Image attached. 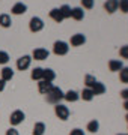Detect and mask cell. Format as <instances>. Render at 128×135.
<instances>
[{"label":"cell","mask_w":128,"mask_h":135,"mask_svg":"<svg viewBox=\"0 0 128 135\" xmlns=\"http://www.w3.org/2000/svg\"><path fill=\"white\" fill-rule=\"evenodd\" d=\"M94 0H81V8L83 9H92L94 8Z\"/></svg>","instance_id":"30"},{"label":"cell","mask_w":128,"mask_h":135,"mask_svg":"<svg viewBox=\"0 0 128 135\" xmlns=\"http://www.w3.org/2000/svg\"><path fill=\"white\" fill-rule=\"evenodd\" d=\"M104 11L107 14H115L118 11V0H106L104 2Z\"/></svg>","instance_id":"10"},{"label":"cell","mask_w":128,"mask_h":135,"mask_svg":"<svg viewBox=\"0 0 128 135\" xmlns=\"http://www.w3.org/2000/svg\"><path fill=\"white\" fill-rule=\"evenodd\" d=\"M2 80H3V81H11V80H12V78H14V69H12V68H9V66H5L3 68V69H2Z\"/></svg>","instance_id":"12"},{"label":"cell","mask_w":128,"mask_h":135,"mask_svg":"<svg viewBox=\"0 0 128 135\" xmlns=\"http://www.w3.org/2000/svg\"><path fill=\"white\" fill-rule=\"evenodd\" d=\"M30 63H32V56H21L18 60H17V69L18 71H26L30 68Z\"/></svg>","instance_id":"6"},{"label":"cell","mask_w":128,"mask_h":135,"mask_svg":"<svg viewBox=\"0 0 128 135\" xmlns=\"http://www.w3.org/2000/svg\"><path fill=\"white\" fill-rule=\"evenodd\" d=\"M69 135H84V131L80 129V128H75V129H72L69 132Z\"/></svg>","instance_id":"31"},{"label":"cell","mask_w":128,"mask_h":135,"mask_svg":"<svg viewBox=\"0 0 128 135\" xmlns=\"http://www.w3.org/2000/svg\"><path fill=\"white\" fill-rule=\"evenodd\" d=\"M29 29L32 33H38L44 29V21L39 18V17H32L29 21Z\"/></svg>","instance_id":"5"},{"label":"cell","mask_w":128,"mask_h":135,"mask_svg":"<svg viewBox=\"0 0 128 135\" xmlns=\"http://www.w3.org/2000/svg\"><path fill=\"white\" fill-rule=\"evenodd\" d=\"M54 114H56V117L59 120L65 122V120H68V117H69V108L66 105H63V104H56L54 105Z\"/></svg>","instance_id":"2"},{"label":"cell","mask_w":128,"mask_h":135,"mask_svg":"<svg viewBox=\"0 0 128 135\" xmlns=\"http://www.w3.org/2000/svg\"><path fill=\"white\" fill-rule=\"evenodd\" d=\"M98 129H99V122H98V120H90V122L88 123V126H86V131L92 132V134L98 132Z\"/></svg>","instance_id":"23"},{"label":"cell","mask_w":128,"mask_h":135,"mask_svg":"<svg viewBox=\"0 0 128 135\" xmlns=\"http://www.w3.org/2000/svg\"><path fill=\"white\" fill-rule=\"evenodd\" d=\"M118 135H125V134H118Z\"/></svg>","instance_id":"37"},{"label":"cell","mask_w":128,"mask_h":135,"mask_svg":"<svg viewBox=\"0 0 128 135\" xmlns=\"http://www.w3.org/2000/svg\"><path fill=\"white\" fill-rule=\"evenodd\" d=\"M69 51V45L65 41H56L53 44V53L56 56H66Z\"/></svg>","instance_id":"3"},{"label":"cell","mask_w":128,"mask_h":135,"mask_svg":"<svg viewBox=\"0 0 128 135\" xmlns=\"http://www.w3.org/2000/svg\"><path fill=\"white\" fill-rule=\"evenodd\" d=\"M48 56L50 51L45 48H35L32 53V59H35V60H45V59H48Z\"/></svg>","instance_id":"7"},{"label":"cell","mask_w":128,"mask_h":135,"mask_svg":"<svg viewBox=\"0 0 128 135\" xmlns=\"http://www.w3.org/2000/svg\"><path fill=\"white\" fill-rule=\"evenodd\" d=\"M5 135H20V132L15 129V128H9V129L6 131V134Z\"/></svg>","instance_id":"32"},{"label":"cell","mask_w":128,"mask_h":135,"mask_svg":"<svg viewBox=\"0 0 128 135\" xmlns=\"http://www.w3.org/2000/svg\"><path fill=\"white\" fill-rule=\"evenodd\" d=\"M95 83H97V78L94 75H90V74L84 75V86L88 87V89H92L95 86Z\"/></svg>","instance_id":"24"},{"label":"cell","mask_w":128,"mask_h":135,"mask_svg":"<svg viewBox=\"0 0 128 135\" xmlns=\"http://www.w3.org/2000/svg\"><path fill=\"white\" fill-rule=\"evenodd\" d=\"M121 98H122L124 101H128V89H124V90H121Z\"/></svg>","instance_id":"33"},{"label":"cell","mask_w":128,"mask_h":135,"mask_svg":"<svg viewBox=\"0 0 128 135\" xmlns=\"http://www.w3.org/2000/svg\"><path fill=\"white\" fill-rule=\"evenodd\" d=\"M119 56L124 60H128V45H124V47L119 48Z\"/></svg>","instance_id":"28"},{"label":"cell","mask_w":128,"mask_h":135,"mask_svg":"<svg viewBox=\"0 0 128 135\" xmlns=\"http://www.w3.org/2000/svg\"><path fill=\"white\" fill-rule=\"evenodd\" d=\"M71 18L75 20V21H81L84 18V11L81 6H77V8H71Z\"/></svg>","instance_id":"11"},{"label":"cell","mask_w":128,"mask_h":135,"mask_svg":"<svg viewBox=\"0 0 128 135\" xmlns=\"http://www.w3.org/2000/svg\"><path fill=\"white\" fill-rule=\"evenodd\" d=\"M5 86H6V83L0 78V92H3V90H5Z\"/></svg>","instance_id":"34"},{"label":"cell","mask_w":128,"mask_h":135,"mask_svg":"<svg viewBox=\"0 0 128 135\" xmlns=\"http://www.w3.org/2000/svg\"><path fill=\"white\" fill-rule=\"evenodd\" d=\"M90 90H92V93H94V96H97V95H103V93L106 92V86H104L103 83L97 81L95 83V86L92 87Z\"/></svg>","instance_id":"21"},{"label":"cell","mask_w":128,"mask_h":135,"mask_svg":"<svg viewBox=\"0 0 128 135\" xmlns=\"http://www.w3.org/2000/svg\"><path fill=\"white\" fill-rule=\"evenodd\" d=\"M124 108H125L127 113H128V101H124Z\"/></svg>","instance_id":"35"},{"label":"cell","mask_w":128,"mask_h":135,"mask_svg":"<svg viewBox=\"0 0 128 135\" xmlns=\"http://www.w3.org/2000/svg\"><path fill=\"white\" fill-rule=\"evenodd\" d=\"M9 54L6 53V51H0V65H6V63L9 62Z\"/></svg>","instance_id":"29"},{"label":"cell","mask_w":128,"mask_h":135,"mask_svg":"<svg viewBox=\"0 0 128 135\" xmlns=\"http://www.w3.org/2000/svg\"><path fill=\"white\" fill-rule=\"evenodd\" d=\"M119 80L124 84H128V66H124L121 71H119Z\"/></svg>","instance_id":"25"},{"label":"cell","mask_w":128,"mask_h":135,"mask_svg":"<svg viewBox=\"0 0 128 135\" xmlns=\"http://www.w3.org/2000/svg\"><path fill=\"white\" fill-rule=\"evenodd\" d=\"M44 132H45V123L36 122L33 126V131H32V135H44Z\"/></svg>","instance_id":"19"},{"label":"cell","mask_w":128,"mask_h":135,"mask_svg":"<svg viewBox=\"0 0 128 135\" xmlns=\"http://www.w3.org/2000/svg\"><path fill=\"white\" fill-rule=\"evenodd\" d=\"M26 12H27V5L23 3V2H17L12 6V9H11V14H14V15H23Z\"/></svg>","instance_id":"8"},{"label":"cell","mask_w":128,"mask_h":135,"mask_svg":"<svg viewBox=\"0 0 128 135\" xmlns=\"http://www.w3.org/2000/svg\"><path fill=\"white\" fill-rule=\"evenodd\" d=\"M118 9L124 14H128V0H118Z\"/></svg>","instance_id":"27"},{"label":"cell","mask_w":128,"mask_h":135,"mask_svg":"<svg viewBox=\"0 0 128 135\" xmlns=\"http://www.w3.org/2000/svg\"><path fill=\"white\" fill-rule=\"evenodd\" d=\"M0 26L5 27V29H9L11 26H12V20H11L9 14H2L0 15Z\"/></svg>","instance_id":"17"},{"label":"cell","mask_w":128,"mask_h":135,"mask_svg":"<svg viewBox=\"0 0 128 135\" xmlns=\"http://www.w3.org/2000/svg\"><path fill=\"white\" fill-rule=\"evenodd\" d=\"M26 119V114L23 113L21 110H15L11 113V116H9V123L12 126H18L20 123H23Z\"/></svg>","instance_id":"4"},{"label":"cell","mask_w":128,"mask_h":135,"mask_svg":"<svg viewBox=\"0 0 128 135\" xmlns=\"http://www.w3.org/2000/svg\"><path fill=\"white\" fill-rule=\"evenodd\" d=\"M51 87H53V83L44 81V80H41V81L38 83V90H39V93H42V95H47V93L51 90Z\"/></svg>","instance_id":"13"},{"label":"cell","mask_w":128,"mask_h":135,"mask_svg":"<svg viewBox=\"0 0 128 135\" xmlns=\"http://www.w3.org/2000/svg\"><path fill=\"white\" fill-rule=\"evenodd\" d=\"M125 120H127V122H128V113H127V116H125Z\"/></svg>","instance_id":"36"},{"label":"cell","mask_w":128,"mask_h":135,"mask_svg":"<svg viewBox=\"0 0 128 135\" xmlns=\"http://www.w3.org/2000/svg\"><path fill=\"white\" fill-rule=\"evenodd\" d=\"M59 11H60V14H62V17H63V20L71 18V8L68 5H62L59 8Z\"/></svg>","instance_id":"26"},{"label":"cell","mask_w":128,"mask_h":135,"mask_svg":"<svg viewBox=\"0 0 128 135\" xmlns=\"http://www.w3.org/2000/svg\"><path fill=\"white\" fill-rule=\"evenodd\" d=\"M50 18L54 20L56 23H62V21H63V17H62V14H60L59 8H53V9L50 11Z\"/></svg>","instance_id":"18"},{"label":"cell","mask_w":128,"mask_h":135,"mask_svg":"<svg viewBox=\"0 0 128 135\" xmlns=\"http://www.w3.org/2000/svg\"><path fill=\"white\" fill-rule=\"evenodd\" d=\"M80 98L83 99V101H86V102H90L92 99H94V93H92V90L90 89H83L81 90V93H80Z\"/></svg>","instance_id":"22"},{"label":"cell","mask_w":128,"mask_h":135,"mask_svg":"<svg viewBox=\"0 0 128 135\" xmlns=\"http://www.w3.org/2000/svg\"><path fill=\"white\" fill-rule=\"evenodd\" d=\"M122 68H124V63L121 62V60H110V62H108V69H110L112 72H119Z\"/></svg>","instance_id":"16"},{"label":"cell","mask_w":128,"mask_h":135,"mask_svg":"<svg viewBox=\"0 0 128 135\" xmlns=\"http://www.w3.org/2000/svg\"><path fill=\"white\" fill-rule=\"evenodd\" d=\"M63 90L60 89V87H51V90H50L47 95H45V98H47V102H50V104H53V105H56V104H60V101L63 99Z\"/></svg>","instance_id":"1"},{"label":"cell","mask_w":128,"mask_h":135,"mask_svg":"<svg viewBox=\"0 0 128 135\" xmlns=\"http://www.w3.org/2000/svg\"><path fill=\"white\" fill-rule=\"evenodd\" d=\"M125 135H128V134H125Z\"/></svg>","instance_id":"38"},{"label":"cell","mask_w":128,"mask_h":135,"mask_svg":"<svg viewBox=\"0 0 128 135\" xmlns=\"http://www.w3.org/2000/svg\"><path fill=\"white\" fill-rule=\"evenodd\" d=\"M86 42V36H84L83 33H75L71 36V41H69V44L72 45V47H80V45H83V44Z\"/></svg>","instance_id":"9"},{"label":"cell","mask_w":128,"mask_h":135,"mask_svg":"<svg viewBox=\"0 0 128 135\" xmlns=\"http://www.w3.org/2000/svg\"><path fill=\"white\" fill-rule=\"evenodd\" d=\"M63 99L68 102H77L80 99V93L75 92V90H68V92L63 95Z\"/></svg>","instance_id":"14"},{"label":"cell","mask_w":128,"mask_h":135,"mask_svg":"<svg viewBox=\"0 0 128 135\" xmlns=\"http://www.w3.org/2000/svg\"><path fill=\"white\" fill-rule=\"evenodd\" d=\"M42 72H44L42 68H39V66L35 68L33 71L30 72V78H32L33 81H41V80H42Z\"/></svg>","instance_id":"20"},{"label":"cell","mask_w":128,"mask_h":135,"mask_svg":"<svg viewBox=\"0 0 128 135\" xmlns=\"http://www.w3.org/2000/svg\"><path fill=\"white\" fill-rule=\"evenodd\" d=\"M54 78H56V72H54L53 69H50V68L44 69V72H42V80H44V81L53 83Z\"/></svg>","instance_id":"15"}]
</instances>
